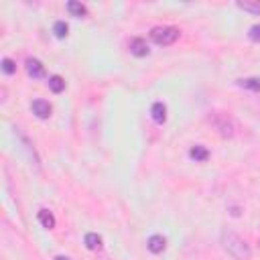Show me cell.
<instances>
[{
	"label": "cell",
	"instance_id": "ba28073f",
	"mask_svg": "<svg viewBox=\"0 0 260 260\" xmlns=\"http://www.w3.org/2000/svg\"><path fill=\"white\" fill-rule=\"evenodd\" d=\"M150 116L157 124H165L167 122V106L163 102H154L152 108H150Z\"/></svg>",
	"mask_w": 260,
	"mask_h": 260
},
{
	"label": "cell",
	"instance_id": "d6986e66",
	"mask_svg": "<svg viewBox=\"0 0 260 260\" xmlns=\"http://www.w3.org/2000/svg\"><path fill=\"white\" fill-rule=\"evenodd\" d=\"M248 39L254 41V43H260V25L250 27V31H248Z\"/></svg>",
	"mask_w": 260,
	"mask_h": 260
},
{
	"label": "cell",
	"instance_id": "277c9868",
	"mask_svg": "<svg viewBox=\"0 0 260 260\" xmlns=\"http://www.w3.org/2000/svg\"><path fill=\"white\" fill-rule=\"evenodd\" d=\"M16 136H19L21 138V143H23V150L29 154V161H31V165L35 167V169H39V157H37V150H35L33 149V145H31V141H29V138L19 130V128H16Z\"/></svg>",
	"mask_w": 260,
	"mask_h": 260
},
{
	"label": "cell",
	"instance_id": "2e32d148",
	"mask_svg": "<svg viewBox=\"0 0 260 260\" xmlns=\"http://www.w3.org/2000/svg\"><path fill=\"white\" fill-rule=\"evenodd\" d=\"M238 8L252 12V14H260V2H250V0H244V2H238Z\"/></svg>",
	"mask_w": 260,
	"mask_h": 260
},
{
	"label": "cell",
	"instance_id": "3957f363",
	"mask_svg": "<svg viewBox=\"0 0 260 260\" xmlns=\"http://www.w3.org/2000/svg\"><path fill=\"white\" fill-rule=\"evenodd\" d=\"M149 35H150L152 43H157L161 47H169V45H173L179 39L181 31L177 27H154V29H150Z\"/></svg>",
	"mask_w": 260,
	"mask_h": 260
},
{
	"label": "cell",
	"instance_id": "52a82bcc",
	"mask_svg": "<svg viewBox=\"0 0 260 260\" xmlns=\"http://www.w3.org/2000/svg\"><path fill=\"white\" fill-rule=\"evenodd\" d=\"M27 74L35 79L45 77V65L39 59H27Z\"/></svg>",
	"mask_w": 260,
	"mask_h": 260
},
{
	"label": "cell",
	"instance_id": "7c38bea8",
	"mask_svg": "<svg viewBox=\"0 0 260 260\" xmlns=\"http://www.w3.org/2000/svg\"><path fill=\"white\" fill-rule=\"evenodd\" d=\"M83 244H85V248H88V250H100L102 248V236H98L96 232L85 234Z\"/></svg>",
	"mask_w": 260,
	"mask_h": 260
},
{
	"label": "cell",
	"instance_id": "44dd1931",
	"mask_svg": "<svg viewBox=\"0 0 260 260\" xmlns=\"http://www.w3.org/2000/svg\"><path fill=\"white\" fill-rule=\"evenodd\" d=\"M53 260H72V258H69V256H55Z\"/></svg>",
	"mask_w": 260,
	"mask_h": 260
},
{
	"label": "cell",
	"instance_id": "7402d4cb",
	"mask_svg": "<svg viewBox=\"0 0 260 260\" xmlns=\"http://www.w3.org/2000/svg\"><path fill=\"white\" fill-rule=\"evenodd\" d=\"M258 246H260V240H258Z\"/></svg>",
	"mask_w": 260,
	"mask_h": 260
},
{
	"label": "cell",
	"instance_id": "8992f818",
	"mask_svg": "<svg viewBox=\"0 0 260 260\" xmlns=\"http://www.w3.org/2000/svg\"><path fill=\"white\" fill-rule=\"evenodd\" d=\"M147 248H149L152 254H161V252L167 248V240H165L163 236H159V234H154V236H150V238L147 240Z\"/></svg>",
	"mask_w": 260,
	"mask_h": 260
},
{
	"label": "cell",
	"instance_id": "9a60e30c",
	"mask_svg": "<svg viewBox=\"0 0 260 260\" xmlns=\"http://www.w3.org/2000/svg\"><path fill=\"white\" fill-rule=\"evenodd\" d=\"M67 10L72 12L74 16H85V14H88V8H85L81 2H77V0H69V2H67Z\"/></svg>",
	"mask_w": 260,
	"mask_h": 260
},
{
	"label": "cell",
	"instance_id": "5bb4252c",
	"mask_svg": "<svg viewBox=\"0 0 260 260\" xmlns=\"http://www.w3.org/2000/svg\"><path fill=\"white\" fill-rule=\"evenodd\" d=\"M49 90L53 94H61L65 90V79L61 75H51L49 77Z\"/></svg>",
	"mask_w": 260,
	"mask_h": 260
},
{
	"label": "cell",
	"instance_id": "ffe728a7",
	"mask_svg": "<svg viewBox=\"0 0 260 260\" xmlns=\"http://www.w3.org/2000/svg\"><path fill=\"white\" fill-rule=\"evenodd\" d=\"M230 214H232V216H240V210H238V207H232Z\"/></svg>",
	"mask_w": 260,
	"mask_h": 260
},
{
	"label": "cell",
	"instance_id": "5b68a950",
	"mask_svg": "<svg viewBox=\"0 0 260 260\" xmlns=\"http://www.w3.org/2000/svg\"><path fill=\"white\" fill-rule=\"evenodd\" d=\"M31 110H33V114H35V116L41 118V120H47V118L51 116V112H53V108H51V104H49V102H45V100H35V102L31 104Z\"/></svg>",
	"mask_w": 260,
	"mask_h": 260
},
{
	"label": "cell",
	"instance_id": "9c48e42d",
	"mask_svg": "<svg viewBox=\"0 0 260 260\" xmlns=\"http://www.w3.org/2000/svg\"><path fill=\"white\" fill-rule=\"evenodd\" d=\"M130 53L134 55V57H147L149 55V45H147V41L145 39H132L130 41Z\"/></svg>",
	"mask_w": 260,
	"mask_h": 260
},
{
	"label": "cell",
	"instance_id": "30bf717a",
	"mask_svg": "<svg viewBox=\"0 0 260 260\" xmlns=\"http://www.w3.org/2000/svg\"><path fill=\"white\" fill-rule=\"evenodd\" d=\"M189 157H191L195 163H203V161L210 159V150L201 145H195V147H191V150H189Z\"/></svg>",
	"mask_w": 260,
	"mask_h": 260
},
{
	"label": "cell",
	"instance_id": "8fae6325",
	"mask_svg": "<svg viewBox=\"0 0 260 260\" xmlns=\"http://www.w3.org/2000/svg\"><path fill=\"white\" fill-rule=\"evenodd\" d=\"M37 218H39V222H41L43 228H47V230H53L55 228V216L51 214L49 210H39Z\"/></svg>",
	"mask_w": 260,
	"mask_h": 260
},
{
	"label": "cell",
	"instance_id": "ac0fdd59",
	"mask_svg": "<svg viewBox=\"0 0 260 260\" xmlns=\"http://www.w3.org/2000/svg\"><path fill=\"white\" fill-rule=\"evenodd\" d=\"M0 67H2V72H4L6 75H12V74L16 72V63H14L12 59H8V57H4V59H2Z\"/></svg>",
	"mask_w": 260,
	"mask_h": 260
},
{
	"label": "cell",
	"instance_id": "4fadbf2b",
	"mask_svg": "<svg viewBox=\"0 0 260 260\" xmlns=\"http://www.w3.org/2000/svg\"><path fill=\"white\" fill-rule=\"evenodd\" d=\"M238 85L244 90L250 92H260V77H244V79H238Z\"/></svg>",
	"mask_w": 260,
	"mask_h": 260
},
{
	"label": "cell",
	"instance_id": "e0dca14e",
	"mask_svg": "<svg viewBox=\"0 0 260 260\" xmlns=\"http://www.w3.org/2000/svg\"><path fill=\"white\" fill-rule=\"evenodd\" d=\"M53 33H55V37H59V39H65V37H67V33H69V27H67V23H65V21H57V23L53 25Z\"/></svg>",
	"mask_w": 260,
	"mask_h": 260
},
{
	"label": "cell",
	"instance_id": "7a4b0ae2",
	"mask_svg": "<svg viewBox=\"0 0 260 260\" xmlns=\"http://www.w3.org/2000/svg\"><path fill=\"white\" fill-rule=\"evenodd\" d=\"M210 120V124L218 130V134L222 138H232L234 132H236V122L232 120V116L223 114V112H212V116L207 118Z\"/></svg>",
	"mask_w": 260,
	"mask_h": 260
},
{
	"label": "cell",
	"instance_id": "6da1fadb",
	"mask_svg": "<svg viewBox=\"0 0 260 260\" xmlns=\"http://www.w3.org/2000/svg\"><path fill=\"white\" fill-rule=\"evenodd\" d=\"M220 244H222V248L226 250L234 260H250L252 258V250L248 246V242L244 238H240L232 230H222Z\"/></svg>",
	"mask_w": 260,
	"mask_h": 260
}]
</instances>
